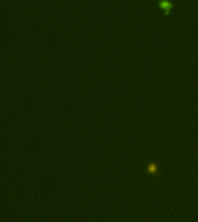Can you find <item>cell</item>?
<instances>
[{
	"label": "cell",
	"mask_w": 198,
	"mask_h": 222,
	"mask_svg": "<svg viewBox=\"0 0 198 222\" xmlns=\"http://www.w3.org/2000/svg\"><path fill=\"white\" fill-rule=\"evenodd\" d=\"M159 6L161 7V8L165 11V14L168 15L169 12H170V9L173 7V4L169 1V0H160V2H159Z\"/></svg>",
	"instance_id": "obj_1"
},
{
	"label": "cell",
	"mask_w": 198,
	"mask_h": 222,
	"mask_svg": "<svg viewBox=\"0 0 198 222\" xmlns=\"http://www.w3.org/2000/svg\"><path fill=\"white\" fill-rule=\"evenodd\" d=\"M156 171H158V166H156L155 163H153V162H152V163H150V164L147 166V172H148V174L154 175L155 172H156Z\"/></svg>",
	"instance_id": "obj_2"
}]
</instances>
